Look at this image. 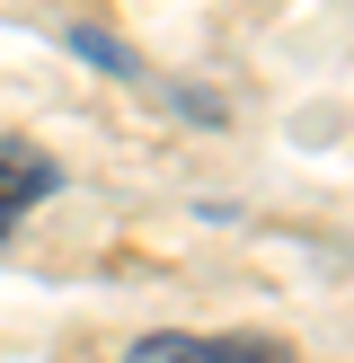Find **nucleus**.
<instances>
[{
    "label": "nucleus",
    "instance_id": "7ed1b4c3",
    "mask_svg": "<svg viewBox=\"0 0 354 363\" xmlns=\"http://www.w3.org/2000/svg\"><path fill=\"white\" fill-rule=\"evenodd\" d=\"M62 45H71V53H80V62H106V71H142V62H133V53H124V45H115V35H98V27H71V35H62Z\"/></svg>",
    "mask_w": 354,
    "mask_h": 363
},
{
    "label": "nucleus",
    "instance_id": "f257e3e1",
    "mask_svg": "<svg viewBox=\"0 0 354 363\" xmlns=\"http://www.w3.org/2000/svg\"><path fill=\"white\" fill-rule=\"evenodd\" d=\"M124 363H292V346H266V337H133V354Z\"/></svg>",
    "mask_w": 354,
    "mask_h": 363
},
{
    "label": "nucleus",
    "instance_id": "f03ea898",
    "mask_svg": "<svg viewBox=\"0 0 354 363\" xmlns=\"http://www.w3.org/2000/svg\"><path fill=\"white\" fill-rule=\"evenodd\" d=\"M53 186H62V169H53L27 133H0V240H9V222H18V213H35Z\"/></svg>",
    "mask_w": 354,
    "mask_h": 363
}]
</instances>
